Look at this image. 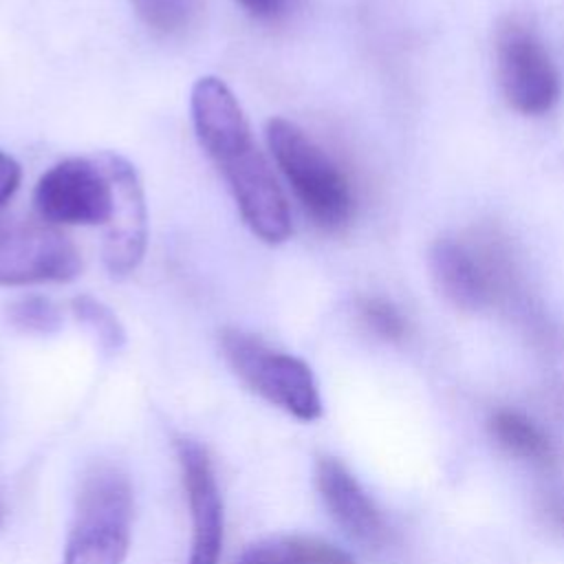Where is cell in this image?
<instances>
[{"mask_svg":"<svg viewBox=\"0 0 564 564\" xmlns=\"http://www.w3.org/2000/svg\"><path fill=\"white\" fill-rule=\"evenodd\" d=\"M176 460L192 516L187 564H218L223 551V498L209 454L200 443L178 438Z\"/></svg>","mask_w":564,"mask_h":564,"instance_id":"cell-10","label":"cell"},{"mask_svg":"<svg viewBox=\"0 0 564 564\" xmlns=\"http://www.w3.org/2000/svg\"><path fill=\"white\" fill-rule=\"evenodd\" d=\"M267 143L306 216L324 231L344 229L355 214V194L333 156L284 117L267 123Z\"/></svg>","mask_w":564,"mask_h":564,"instance_id":"cell-2","label":"cell"},{"mask_svg":"<svg viewBox=\"0 0 564 564\" xmlns=\"http://www.w3.org/2000/svg\"><path fill=\"white\" fill-rule=\"evenodd\" d=\"M132 487L112 465H95L82 480L64 564H123L130 549Z\"/></svg>","mask_w":564,"mask_h":564,"instance_id":"cell-3","label":"cell"},{"mask_svg":"<svg viewBox=\"0 0 564 564\" xmlns=\"http://www.w3.org/2000/svg\"><path fill=\"white\" fill-rule=\"evenodd\" d=\"M491 436L509 454L531 460L540 467H551L555 463V449L549 436L524 414L500 410L489 421Z\"/></svg>","mask_w":564,"mask_h":564,"instance_id":"cell-13","label":"cell"},{"mask_svg":"<svg viewBox=\"0 0 564 564\" xmlns=\"http://www.w3.org/2000/svg\"><path fill=\"white\" fill-rule=\"evenodd\" d=\"M73 313L77 315V319L82 324L88 326V330L97 337V341L104 350L115 352L123 346V341H126L123 326L119 324L117 315L99 300H95L90 295H79L73 300Z\"/></svg>","mask_w":564,"mask_h":564,"instance_id":"cell-15","label":"cell"},{"mask_svg":"<svg viewBox=\"0 0 564 564\" xmlns=\"http://www.w3.org/2000/svg\"><path fill=\"white\" fill-rule=\"evenodd\" d=\"M220 348L231 370L256 394L300 421L322 416L317 381L306 361L275 350L240 328H225L220 333Z\"/></svg>","mask_w":564,"mask_h":564,"instance_id":"cell-4","label":"cell"},{"mask_svg":"<svg viewBox=\"0 0 564 564\" xmlns=\"http://www.w3.org/2000/svg\"><path fill=\"white\" fill-rule=\"evenodd\" d=\"M315 480L328 513L352 540L366 546H381L386 542L388 527L377 505L346 465L324 456L317 460Z\"/></svg>","mask_w":564,"mask_h":564,"instance_id":"cell-11","label":"cell"},{"mask_svg":"<svg viewBox=\"0 0 564 564\" xmlns=\"http://www.w3.org/2000/svg\"><path fill=\"white\" fill-rule=\"evenodd\" d=\"M236 564H355V560L324 540L282 535L251 544Z\"/></svg>","mask_w":564,"mask_h":564,"instance_id":"cell-12","label":"cell"},{"mask_svg":"<svg viewBox=\"0 0 564 564\" xmlns=\"http://www.w3.org/2000/svg\"><path fill=\"white\" fill-rule=\"evenodd\" d=\"M139 20L154 33L185 35L198 24L203 0H130Z\"/></svg>","mask_w":564,"mask_h":564,"instance_id":"cell-14","label":"cell"},{"mask_svg":"<svg viewBox=\"0 0 564 564\" xmlns=\"http://www.w3.org/2000/svg\"><path fill=\"white\" fill-rule=\"evenodd\" d=\"M20 165L4 152H0V207L15 194L20 187Z\"/></svg>","mask_w":564,"mask_h":564,"instance_id":"cell-19","label":"cell"},{"mask_svg":"<svg viewBox=\"0 0 564 564\" xmlns=\"http://www.w3.org/2000/svg\"><path fill=\"white\" fill-rule=\"evenodd\" d=\"M361 319L383 339H401L405 333V322L401 313L383 297H366L359 304Z\"/></svg>","mask_w":564,"mask_h":564,"instance_id":"cell-17","label":"cell"},{"mask_svg":"<svg viewBox=\"0 0 564 564\" xmlns=\"http://www.w3.org/2000/svg\"><path fill=\"white\" fill-rule=\"evenodd\" d=\"M496 75L505 101L522 115H544L560 99V73L540 37L518 20L496 33Z\"/></svg>","mask_w":564,"mask_h":564,"instance_id":"cell-6","label":"cell"},{"mask_svg":"<svg viewBox=\"0 0 564 564\" xmlns=\"http://www.w3.org/2000/svg\"><path fill=\"white\" fill-rule=\"evenodd\" d=\"M297 0H236V4L258 22H280L284 20Z\"/></svg>","mask_w":564,"mask_h":564,"instance_id":"cell-18","label":"cell"},{"mask_svg":"<svg viewBox=\"0 0 564 564\" xmlns=\"http://www.w3.org/2000/svg\"><path fill=\"white\" fill-rule=\"evenodd\" d=\"M82 271L77 247L37 223H0V284L68 282Z\"/></svg>","mask_w":564,"mask_h":564,"instance_id":"cell-7","label":"cell"},{"mask_svg":"<svg viewBox=\"0 0 564 564\" xmlns=\"http://www.w3.org/2000/svg\"><path fill=\"white\" fill-rule=\"evenodd\" d=\"M549 516L553 518V522L564 531V502H555L549 507Z\"/></svg>","mask_w":564,"mask_h":564,"instance_id":"cell-20","label":"cell"},{"mask_svg":"<svg viewBox=\"0 0 564 564\" xmlns=\"http://www.w3.org/2000/svg\"><path fill=\"white\" fill-rule=\"evenodd\" d=\"M37 214L55 225H108L117 189L101 159L73 156L48 167L33 192Z\"/></svg>","mask_w":564,"mask_h":564,"instance_id":"cell-5","label":"cell"},{"mask_svg":"<svg viewBox=\"0 0 564 564\" xmlns=\"http://www.w3.org/2000/svg\"><path fill=\"white\" fill-rule=\"evenodd\" d=\"M189 108L198 143L223 174L242 220L260 240L284 242L291 236L284 192L231 88L214 75L200 77L192 86Z\"/></svg>","mask_w":564,"mask_h":564,"instance_id":"cell-1","label":"cell"},{"mask_svg":"<svg viewBox=\"0 0 564 564\" xmlns=\"http://www.w3.org/2000/svg\"><path fill=\"white\" fill-rule=\"evenodd\" d=\"M430 271L438 291L465 311L496 302L502 284L496 253L465 238H438L430 249Z\"/></svg>","mask_w":564,"mask_h":564,"instance_id":"cell-8","label":"cell"},{"mask_svg":"<svg viewBox=\"0 0 564 564\" xmlns=\"http://www.w3.org/2000/svg\"><path fill=\"white\" fill-rule=\"evenodd\" d=\"M9 322L22 333L48 335L59 328L62 315L48 297L29 295L9 306Z\"/></svg>","mask_w":564,"mask_h":564,"instance_id":"cell-16","label":"cell"},{"mask_svg":"<svg viewBox=\"0 0 564 564\" xmlns=\"http://www.w3.org/2000/svg\"><path fill=\"white\" fill-rule=\"evenodd\" d=\"M101 159L115 181L117 203L112 220L106 225L104 236V264L110 275L123 278L132 273L145 253L148 214L145 196L134 165L115 152H101Z\"/></svg>","mask_w":564,"mask_h":564,"instance_id":"cell-9","label":"cell"}]
</instances>
